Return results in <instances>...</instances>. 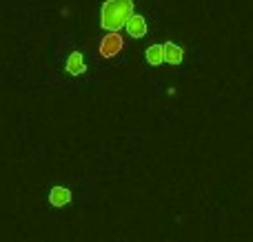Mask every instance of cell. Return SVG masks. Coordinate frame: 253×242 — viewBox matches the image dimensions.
Returning a JSON list of instances; mask_svg holds the SVG:
<instances>
[{
	"label": "cell",
	"mask_w": 253,
	"mask_h": 242,
	"mask_svg": "<svg viewBox=\"0 0 253 242\" xmlns=\"http://www.w3.org/2000/svg\"><path fill=\"white\" fill-rule=\"evenodd\" d=\"M133 16V0H107L100 7V25L107 34H118Z\"/></svg>",
	"instance_id": "6da1fadb"
},
{
	"label": "cell",
	"mask_w": 253,
	"mask_h": 242,
	"mask_svg": "<svg viewBox=\"0 0 253 242\" xmlns=\"http://www.w3.org/2000/svg\"><path fill=\"white\" fill-rule=\"evenodd\" d=\"M125 47V40L120 34H107L105 38L100 40V44H98V51H100V56L105 58V60H111V58H116L120 51H123Z\"/></svg>",
	"instance_id": "7a4b0ae2"
},
{
	"label": "cell",
	"mask_w": 253,
	"mask_h": 242,
	"mask_svg": "<svg viewBox=\"0 0 253 242\" xmlns=\"http://www.w3.org/2000/svg\"><path fill=\"white\" fill-rule=\"evenodd\" d=\"M74 200V194H71V189L69 187H53L51 191H49V202H51V207H56V209H62V207H67V204Z\"/></svg>",
	"instance_id": "3957f363"
},
{
	"label": "cell",
	"mask_w": 253,
	"mask_h": 242,
	"mask_svg": "<svg viewBox=\"0 0 253 242\" xmlns=\"http://www.w3.org/2000/svg\"><path fill=\"white\" fill-rule=\"evenodd\" d=\"M162 58L167 65H180L184 58V49L175 42H162Z\"/></svg>",
	"instance_id": "277c9868"
},
{
	"label": "cell",
	"mask_w": 253,
	"mask_h": 242,
	"mask_svg": "<svg viewBox=\"0 0 253 242\" xmlns=\"http://www.w3.org/2000/svg\"><path fill=\"white\" fill-rule=\"evenodd\" d=\"M126 34L133 36V38H142L144 34H147V20H144L142 16H131L129 22H126Z\"/></svg>",
	"instance_id": "5b68a950"
},
{
	"label": "cell",
	"mask_w": 253,
	"mask_h": 242,
	"mask_svg": "<svg viewBox=\"0 0 253 242\" xmlns=\"http://www.w3.org/2000/svg\"><path fill=\"white\" fill-rule=\"evenodd\" d=\"M84 69H87V62H84L83 53H71L69 58H67V71H69L71 76H80L84 74Z\"/></svg>",
	"instance_id": "8992f818"
},
{
	"label": "cell",
	"mask_w": 253,
	"mask_h": 242,
	"mask_svg": "<svg viewBox=\"0 0 253 242\" xmlns=\"http://www.w3.org/2000/svg\"><path fill=\"white\" fill-rule=\"evenodd\" d=\"M144 58H147L149 65H162L165 62V58H162V44H151V47H147V51H144Z\"/></svg>",
	"instance_id": "52a82bcc"
}]
</instances>
